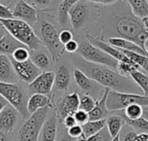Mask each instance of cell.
<instances>
[{"label":"cell","instance_id":"cell-11","mask_svg":"<svg viewBox=\"0 0 148 141\" xmlns=\"http://www.w3.org/2000/svg\"><path fill=\"white\" fill-rule=\"evenodd\" d=\"M54 84L55 73L51 71L42 72L31 84H29V90L34 94H42L50 96Z\"/></svg>","mask_w":148,"mask_h":141},{"label":"cell","instance_id":"cell-29","mask_svg":"<svg viewBox=\"0 0 148 141\" xmlns=\"http://www.w3.org/2000/svg\"><path fill=\"white\" fill-rule=\"evenodd\" d=\"M128 59H130L133 62L137 64L144 72L145 74L148 76V57L144 56L139 53H132V52H127V51H122L121 50Z\"/></svg>","mask_w":148,"mask_h":141},{"label":"cell","instance_id":"cell-42","mask_svg":"<svg viewBox=\"0 0 148 141\" xmlns=\"http://www.w3.org/2000/svg\"><path fill=\"white\" fill-rule=\"evenodd\" d=\"M64 48H65V51L68 52V53H77L78 52V49H79V43L76 40H72L71 41H69V43H67L64 46Z\"/></svg>","mask_w":148,"mask_h":141},{"label":"cell","instance_id":"cell-6","mask_svg":"<svg viewBox=\"0 0 148 141\" xmlns=\"http://www.w3.org/2000/svg\"><path fill=\"white\" fill-rule=\"evenodd\" d=\"M131 105L148 108V96L138 94L119 93L114 90L109 91L107 99V108L109 111H121Z\"/></svg>","mask_w":148,"mask_h":141},{"label":"cell","instance_id":"cell-10","mask_svg":"<svg viewBox=\"0 0 148 141\" xmlns=\"http://www.w3.org/2000/svg\"><path fill=\"white\" fill-rule=\"evenodd\" d=\"M80 107V96L77 92L63 96L56 104V115L58 120L63 121L68 115H74Z\"/></svg>","mask_w":148,"mask_h":141},{"label":"cell","instance_id":"cell-7","mask_svg":"<svg viewBox=\"0 0 148 141\" xmlns=\"http://www.w3.org/2000/svg\"><path fill=\"white\" fill-rule=\"evenodd\" d=\"M42 42L48 49L53 61L58 62L65 52L64 46L60 42L59 33L56 28L50 22L43 21L40 26Z\"/></svg>","mask_w":148,"mask_h":141},{"label":"cell","instance_id":"cell-23","mask_svg":"<svg viewBox=\"0 0 148 141\" xmlns=\"http://www.w3.org/2000/svg\"><path fill=\"white\" fill-rule=\"evenodd\" d=\"M70 83V73L65 65H61L55 74V85L57 90H67Z\"/></svg>","mask_w":148,"mask_h":141},{"label":"cell","instance_id":"cell-22","mask_svg":"<svg viewBox=\"0 0 148 141\" xmlns=\"http://www.w3.org/2000/svg\"><path fill=\"white\" fill-rule=\"evenodd\" d=\"M107 121V129L111 136L112 139L117 137L122 128L126 125V121L123 117V115H111Z\"/></svg>","mask_w":148,"mask_h":141},{"label":"cell","instance_id":"cell-1","mask_svg":"<svg viewBox=\"0 0 148 141\" xmlns=\"http://www.w3.org/2000/svg\"><path fill=\"white\" fill-rule=\"evenodd\" d=\"M119 6L120 8L114 9L110 17L102 22L105 23L101 28L102 35H107L108 39L128 40L143 48L144 42L148 38L146 27L140 19L133 15L127 1H119Z\"/></svg>","mask_w":148,"mask_h":141},{"label":"cell","instance_id":"cell-31","mask_svg":"<svg viewBox=\"0 0 148 141\" xmlns=\"http://www.w3.org/2000/svg\"><path fill=\"white\" fill-rule=\"evenodd\" d=\"M131 78L140 88L143 96H148V76L142 72H134L131 74Z\"/></svg>","mask_w":148,"mask_h":141},{"label":"cell","instance_id":"cell-21","mask_svg":"<svg viewBox=\"0 0 148 141\" xmlns=\"http://www.w3.org/2000/svg\"><path fill=\"white\" fill-rule=\"evenodd\" d=\"M20 47L28 48L26 46L12 37L9 33L0 40V55H6L10 57L16 49Z\"/></svg>","mask_w":148,"mask_h":141},{"label":"cell","instance_id":"cell-18","mask_svg":"<svg viewBox=\"0 0 148 141\" xmlns=\"http://www.w3.org/2000/svg\"><path fill=\"white\" fill-rule=\"evenodd\" d=\"M107 40L110 46H112L117 49L139 53V54L148 57L147 53L141 47H140L139 45H137L136 43H134L131 40H125L122 38H110V39H108Z\"/></svg>","mask_w":148,"mask_h":141},{"label":"cell","instance_id":"cell-38","mask_svg":"<svg viewBox=\"0 0 148 141\" xmlns=\"http://www.w3.org/2000/svg\"><path fill=\"white\" fill-rule=\"evenodd\" d=\"M74 118L77 123V125H80V126H83L85 125L87 122L89 121V115H88V113L83 111V110H81L79 109L78 111H76L74 115Z\"/></svg>","mask_w":148,"mask_h":141},{"label":"cell","instance_id":"cell-50","mask_svg":"<svg viewBox=\"0 0 148 141\" xmlns=\"http://www.w3.org/2000/svg\"><path fill=\"white\" fill-rule=\"evenodd\" d=\"M143 117L145 119H147L148 121V108L144 109V113H143Z\"/></svg>","mask_w":148,"mask_h":141},{"label":"cell","instance_id":"cell-44","mask_svg":"<svg viewBox=\"0 0 148 141\" xmlns=\"http://www.w3.org/2000/svg\"><path fill=\"white\" fill-rule=\"evenodd\" d=\"M8 105H9L8 102H7L2 96H0V113H1Z\"/></svg>","mask_w":148,"mask_h":141},{"label":"cell","instance_id":"cell-27","mask_svg":"<svg viewBox=\"0 0 148 141\" xmlns=\"http://www.w3.org/2000/svg\"><path fill=\"white\" fill-rule=\"evenodd\" d=\"M83 130V135L88 139L93 135L97 134L101 131H102L107 127V121L101 120V121H89L85 125L82 126Z\"/></svg>","mask_w":148,"mask_h":141},{"label":"cell","instance_id":"cell-53","mask_svg":"<svg viewBox=\"0 0 148 141\" xmlns=\"http://www.w3.org/2000/svg\"><path fill=\"white\" fill-rule=\"evenodd\" d=\"M76 141H88L87 140V138L84 136V135H82L81 138H79V139H77V140Z\"/></svg>","mask_w":148,"mask_h":141},{"label":"cell","instance_id":"cell-32","mask_svg":"<svg viewBox=\"0 0 148 141\" xmlns=\"http://www.w3.org/2000/svg\"><path fill=\"white\" fill-rule=\"evenodd\" d=\"M116 72L121 74L123 77H127V78H131V74L134 72H142V69L137 65H130V64H127L124 62H118L117 67H116Z\"/></svg>","mask_w":148,"mask_h":141},{"label":"cell","instance_id":"cell-14","mask_svg":"<svg viewBox=\"0 0 148 141\" xmlns=\"http://www.w3.org/2000/svg\"><path fill=\"white\" fill-rule=\"evenodd\" d=\"M86 38L87 40L91 42L93 45H95V47H97L98 48L101 49L102 51H104L105 53H107L108 55H110L111 57H113L114 59H116L118 62H124L127 64H130V65H134L135 63L133 62L130 59H128L120 49H117L112 46H110L108 43L105 42L104 40L94 37L91 34H89L88 33H87L86 34Z\"/></svg>","mask_w":148,"mask_h":141},{"label":"cell","instance_id":"cell-35","mask_svg":"<svg viewBox=\"0 0 148 141\" xmlns=\"http://www.w3.org/2000/svg\"><path fill=\"white\" fill-rule=\"evenodd\" d=\"M96 105V101L89 95H84L80 97V107L79 109L83 110L87 113H90Z\"/></svg>","mask_w":148,"mask_h":141},{"label":"cell","instance_id":"cell-33","mask_svg":"<svg viewBox=\"0 0 148 141\" xmlns=\"http://www.w3.org/2000/svg\"><path fill=\"white\" fill-rule=\"evenodd\" d=\"M10 59L17 62V63H23L25 62L27 60L29 59L30 58V53L29 48L26 47H20L18 49H16L12 54L11 56H10Z\"/></svg>","mask_w":148,"mask_h":141},{"label":"cell","instance_id":"cell-25","mask_svg":"<svg viewBox=\"0 0 148 141\" xmlns=\"http://www.w3.org/2000/svg\"><path fill=\"white\" fill-rule=\"evenodd\" d=\"M133 15L141 21L148 17V1L147 0H129L127 1Z\"/></svg>","mask_w":148,"mask_h":141},{"label":"cell","instance_id":"cell-5","mask_svg":"<svg viewBox=\"0 0 148 141\" xmlns=\"http://www.w3.org/2000/svg\"><path fill=\"white\" fill-rule=\"evenodd\" d=\"M49 108L39 109L24 121L18 131V141H38Z\"/></svg>","mask_w":148,"mask_h":141},{"label":"cell","instance_id":"cell-34","mask_svg":"<svg viewBox=\"0 0 148 141\" xmlns=\"http://www.w3.org/2000/svg\"><path fill=\"white\" fill-rule=\"evenodd\" d=\"M137 136H138L137 132L127 124H126L122 128L119 134L120 141H136Z\"/></svg>","mask_w":148,"mask_h":141},{"label":"cell","instance_id":"cell-39","mask_svg":"<svg viewBox=\"0 0 148 141\" xmlns=\"http://www.w3.org/2000/svg\"><path fill=\"white\" fill-rule=\"evenodd\" d=\"M73 37H74L73 33L69 29H62L59 33V40L63 46H65L67 43L73 40Z\"/></svg>","mask_w":148,"mask_h":141},{"label":"cell","instance_id":"cell-40","mask_svg":"<svg viewBox=\"0 0 148 141\" xmlns=\"http://www.w3.org/2000/svg\"><path fill=\"white\" fill-rule=\"evenodd\" d=\"M68 135L72 139H79L83 135L82 127L80 125H75L68 129Z\"/></svg>","mask_w":148,"mask_h":141},{"label":"cell","instance_id":"cell-2","mask_svg":"<svg viewBox=\"0 0 148 141\" xmlns=\"http://www.w3.org/2000/svg\"><path fill=\"white\" fill-rule=\"evenodd\" d=\"M77 65L79 70L83 72L90 79L111 90L119 93L138 95H140L142 92L140 88L131 78L123 77L108 66L88 62L80 55L77 56Z\"/></svg>","mask_w":148,"mask_h":141},{"label":"cell","instance_id":"cell-15","mask_svg":"<svg viewBox=\"0 0 148 141\" xmlns=\"http://www.w3.org/2000/svg\"><path fill=\"white\" fill-rule=\"evenodd\" d=\"M19 116L18 111L9 104L0 113V130L5 134L12 133L18 123Z\"/></svg>","mask_w":148,"mask_h":141},{"label":"cell","instance_id":"cell-37","mask_svg":"<svg viewBox=\"0 0 148 141\" xmlns=\"http://www.w3.org/2000/svg\"><path fill=\"white\" fill-rule=\"evenodd\" d=\"M113 140L107 129V127L95 135H93L87 139L88 141H111Z\"/></svg>","mask_w":148,"mask_h":141},{"label":"cell","instance_id":"cell-19","mask_svg":"<svg viewBox=\"0 0 148 141\" xmlns=\"http://www.w3.org/2000/svg\"><path fill=\"white\" fill-rule=\"evenodd\" d=\"M52 108L50 96L42 94H33L28 100L27 109L29 115H33L39 109L44 108Z\"/></svg>","mask_w":148,"mask_h":141},{"label":"cell","instance_id":"cell-43","mask_svg":"<svg viewBox=\"0 0 148 141\" xmlns=\"http://www.w3.org/2000/svg\"><path fill=\"white\" fill-rule=\"evenodd\" d=\"M62 123H63L64 127H65L66 128H68V129L70 128H72V127H74V126H75V125H77V123H76L75 118H74V115H68V116L62 121Z\"/></svg>","mask_w":148,"mask_h":141},{"label":"cell","instance_id":"cell-52","mask_svg":"<svg viewBox=\"0 0 148 141\" xmlns=\"http://www.w3.org/2000/svg\"><path fill=\"white\" fill-rule=\"evenodd\" d=\"M34 2L38 4H48L50 1H34Z\"/></svg>","mask_w":148,"mask_h":141},{"label":"cell","instance_id":"cell-24","mask_svg":"<svg viewBox=\"0 0 148 141\" xmlns=\"http://www.w3.org/2000/svg\"><path fill=\"white\" fill-rule=\"evenodd\" d=\"M76 3L75 0H65L62 1L59 4L57 9V16H58V22L63 29L68 25L69 20V10L72 6Z\"/></svg>","mask_w":148,"mask_h":141},{"label":"cell","instance_id":"cell-51","mask_svg":"<svg viewBox=\"0 0 148 141\" xmlns=\"http://www.w3.org/2000/svg\"><path fill=\"white\" fill-rule=\"evenodd\" d=\"M142 22H143L144 26L146 27L147 30L148 31V17L147 18H145V19H143V20H142Z\"/></svg>","mask_w":148,"mask_h":141},{"label":"cell","instance_id":"cell-28","mask_svg":"<svg viewBox=\"0 0 148 141\" xmlns=\"http://www.w3.org/2000/svg\"><path fill=\"white\" fill-rule=\"evenodd\" d=\"M73 76L76 84L82 90L84 91L92 90L94 87V81L90 79L83 72H82L79 69H75L73 72Z\"/></svg>","mask_w":148,"mask_h":141},{"label":"cell","instance_id":"cell-45","mask_svg":"<svg viewBox=\"0 0 148 141\" xmlns=\"http://www.w3.org/2000/svg\"><path fill=\"white\" fill-rule=\"evenodd\" d=\"M136 141H148V134H145V133L139 134L136 138Z\"/></svg>","mask_w":148,"mask_h":141},{"label":"cell","instance_id":"cell-12","mask_svg":"<svg viewBox=\"0 0 148 141\" xmlns=\"http://www.w3.org/2000/svg\"><path fill=\"white\" fill-rule=\"evenodd\" d=\"M12 13L15 19L21 20L28 23L29 26L34 25L38 20L36 9L26 1H17L14 6Z\"/></svg>","mask_w":148,"mask_h":141},{"label":"cell","instance_id":"cell-8","mask_svg":"<svg viewBox=\"0 0 148 141\" xmlns=\"http://www.w3.org/2000/svg\"><path fill=\"white\" fill-rule=\"evenodd\" d=\"M77 53L86 61L108 66L111 69H115L118 65V61L107 53L98 48L88 40L82 41L79 44V49Z\"/></svg>","mask_w":148,"mask_h":141},{"label":"cell","instance_id":"cell-17","mask_svg":"<svg viewBox=\"0 0 148 141\" xmlns=\"http://www.w3.org/2000/svg\"><path fill=\"white\" fill-rule=\"evenodd\" d=\"M18 78L9 56L0 55V82L14 84Z\"/></svg>","mask_w":148,"mask_h":141},{"label":"cell","instance_id":"cell-30","mask_svg":"<svg viewBox=\"0 0 148 141\" xmlns=\"http://www.w3.org/2000/svg\"><path fill=\"white\" fill-rule=\"evenodd\" d=\"M144 108L140 105H131L124 109L123 117L129 121H135L143 117Z\"/></svg>","mask_w":148,"mask_h":141},{"label":"cell","instance_id":"cell-3","mask_svg":"<svg viewBox=\"0 0 148 141\" xmlns=\"http://www.w3.org/2000/svg\"><path fill=\"white\" fill-rule=\"evenodd\" d=\"M0 22L6 28L7 32L26 46L29 51L39 50L42 46V40L36 34L34 29L28 23L17 19H0Z\"/></svg>","mask_w":148,"mask_h":141},{"label":"cell","instance_id":"cell-13","mask_svg":"<svg viewBox=\"0 0 148 141\" xmlns=\"http://www.w3.org/2000/svg\"><path fill=\"white\" fill-rule=\"evenodd\" d=\"M11 62L18 78L29 84L42 72L31 62L30 59L23 63H17L13 60H11Z\"/></svg>","mask_w":148,"mask_h":141},{"label":"cell","instance_id":"cell-47","mask_svg":"<svg viewBox=\"0 0 148 141\" xmlns=\"http://www.w3.org/2000/svg\"><path fill=\"white\" fill-rule=\"evenodd\" d=\"M0 141H9L8 137L6 136V134L0 130Z\"/></svg>","mask_w":148,"mask_h":141},{"label":"cell","instance_id":"cell-41","mask_svg":"<svg viewBox=\"0 0 148 141\" xmlns=\"http://www.w3.org/2000/svg\"><path fill=\"white\" fill-rule=\"evenodd\" d=\"M0 19H14L12 11L2 3H0Z\"/></svg>","mask_w":148,"mask_h":141},{"label":"cell","instance_id":"cell-46","mask_svg":"<svg viewBox=\"0 0 148 141\" xmlns=\"http://www.w3.org/2000/svg\"><path fill=\"white\" fill-rule=\"evenodd\" d=\"M8 34V32H7V30H6V28L3 27V25L0 22V40L4 36V35H6Z\"/></svg>","mask_w":148,"mask_h":141},{"label":"cell","instance_id":"cell-49","mask_svg":"<svg viewBox=\"0 0 148 141\" xmlns=\"http://www.w3.org/2000/svg\"><path fill=\"white\" fill-rule=\"evenodd\" d=\"M143 48H144V50L147 53V54H148V38L146 40H145V42H144Z\"/></svg>","mask_w":148,"mask_h":141},{"label":"cell","instance_id":"cell-20","mask_svg":"<svg viewBox=\"0 0 148 141\" xmlns=\"http://www.w3.org/2000/svg\"><path fill=\"white\" fill-rule=\"evenodd\" d=\"M57 123L58 119L56 114L46 120L40 134L42 141H56L57 134Z\"/></svg>","mask_w":148,"mask_h":141},{"label":"cell","instance_id":"cell-26","mask_svg":"<svg viewBox=\"0 0 148 141\" xmlns=\"http://www.w3.org/2000/svg\"><path fill=\"white\" fill-rule=\"evenodd\" d=\"M30 53V58L29 59L31 62L42 72H48L50 63L49 57L42 52L39 50L36 51H29Z\"/></svg>","mask_w":148,"mask_h":141},{"label":"cell","instance_id":"cell-48","mask_svg":"<svg viewBox=\"0 0 148 141\" xmlns=\"http://www.w3.org/2000/svg\"><path fill=\"white\" fill-rule=\"evenodd\" d=\"M59 141H73V140H72V138H70V137L67 134V135H64L62 138H61Z\"/></svg>","mask_w":148,"mask_h":141},{"label":"cell","instance_id":"cell-9","mask_svg":"<svg viewBox=\"0 0 148 141\" xmlns=\"http://www.w3.org/2000/svg\"><path fill=\"white\" fill-rule=\"evenodd\" d=\"M90 1H76L69 10V22L75 31L83 28L91 16Z\"/></svg>","mask_w":148,"mask_h":141},{"label":"cell","instance_id":"cell-16","mask_svg":"<svg viewBox=\"0 0 148 141\" xmlns=\"http://www.w3.org/2000/svg\"><path fill=\"white\" fill-rule=\"evenodd\" d=\"M111 90L105 88L102 97L100 100L96 101V105L94 108V109L88 113L89 115V121H101V120H106L107 116H108L113 112L109 111L107 108V99L108 93Z\"/></svg>","mask_w":148,"mask_h":141},{"label":"cell","instance_id":"cell-54","mask_svg":"<svg viewBox=\"0 0 148 141\" xmlns=\"http://www.w3.org/2000/svg\"><path fill=\"white\" fill-rule=\"evenodd\" d=\"M111 141H120V138H119V135L117 136V137H115V138H114L113 140Z\"/></svg>","mask_w":148,"mask_h":141},{"label":"cell","instance_id":"cell-4","mask_svg":"<svg viewBox=\"0 0 148 141\" xmlns=\"http://www.w3.org/2000/svg\"><path fill=\"white\" fill-rule=\"evenodd\" d=\"M0 96H2L10 105L14 107L20 115L27 120L30 115L28 112V98L23 89L16 83L0 82Z\"/></svg>","mask_w":148,"mask_h":141},{"label":"cell","instance_id":"cell-36","mask_svg":"<svg viewBox=\"0 0 148 141\" xmlns=\"http://www.w3.org/2000/svg\"><path fill=\"white\" fill-rule=\"evenodd\" d=\"M125 121H126V124L132 127L136 132L140 131L145 134H148V121L144 117L135 120V121H129L127 119H125Z\"/></svg>","mask_w":148,"mask_h":141}]
</instances>
